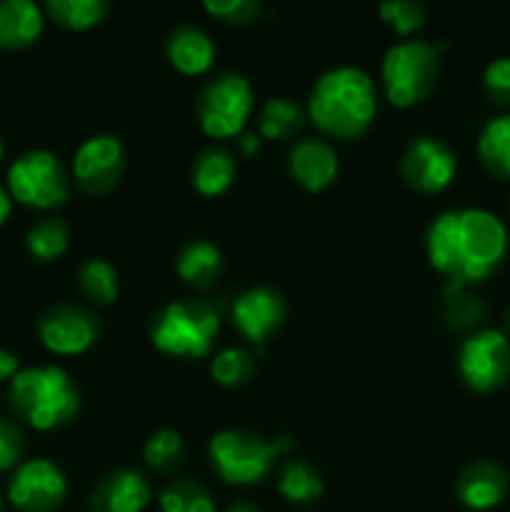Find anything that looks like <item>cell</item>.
<instances>
[{
  "label": "cell",
  "mask_w": 510,
  "mask_h": 512,
  "mask_svg": "<svg viewBox=\"0 0 510 512\" xmlns=\"http://www.w3.org/2000/svg\"><path fill=\"white\" fill-rule=\"evenodd\" d=\"M125 145L118 135L98 133L85 138L73 155V178L88 195H105L123 180Z\"/></svg>",
  "instance_id": "4fadbf2b"
},
{
  "label": "cell",
  "mask_w": 510,
  "mask_h": 512,
  "mask_svg": "<svg viewBox=\"0 0 510 512\" xmlns=\"http://www.w3.org/2000/svg\"><path fill=\"white\" fill-rule=\"evenodd\" d=\"M480 318H483V305L478 298L465 293V288L460 285H445V320L455 330L473 328L480 323Z\"/></svg>",
  "instance_id": "1f68e13d"
},
{
  "label": "cell",
  "mask_w": 510,
  "mask_h": 512,
  "mask_svg": "<svg viewBox=\"0 0 510 512\" xmlns=\"http://www.w3.org/2000/svg\"><path fill=\"white\" fill-rule=\"evenodd\" d=\"M43 25V8L33 0H0V48H30L43 33Z\"/></svg>",
  "instance_id": "ffe728a7"
},
{
  "label": "cell",
  "mask_w": 510,
  "mask_h": 512,
  "mask_svg": "<svg viewBox=\"0 0 510 512\" xmlns=\"http://www.w3.org/2000/svg\"><path fill=\"white\" fill-rule=\"evenodd\" d=\"M255 108V90L240 73H220L200 88L195 118L208 138L228 140L245 133Z\"/></svg>",
  "instance_id": "52a82bcc"
},
{
  "label": "cell",
  "mask_w": 510,
  "mask_h": 512,
  "mask_svg": "<svg viewBox=\"0 0 510 512\" xmlns=\"http://www.w3.org/2000/svg\"><path fill=\"white\" fill-rule=\"evenodd\" d=\"M225 512H260V508L253 503H235V505H230Z\"/></svg>",
  "instance_id": "f35d334b"
},
{
  "label": "cell",
  "mask_w": 510,
  "mask_h": 512,
  "mask_svg": "<svg viewBox=\"0 0 510 512\" xmlns=\"http://www.w3.org/2000/svg\"><path fill=\"white\" fill-rule=\"evenodd\" d=\"M238 148L245 158H253V155H258L260 148H263V138H260L258 133H243L238 138Z\"/></svg>",
  "instance_id": "8d00e7d4"
},
{
  "label": "cell",
  "mask_w": 510,
  "mask_h": 512,
  "mask_svg": "<svg viewBox=\"0 0 510 512\" xmlns=\"http://www.w3.org/2000/svg\"><path fill=\"white\" fill-rule=\"evenodd\" d=\"M308 113L290 98L265 100L258 113V135L265 140H290L303 130Z\"/></svg>",
  "instance_id": "cb8c5ba5"
},
{
  "label": "cell",
  "mask_w": 510,
  "mask_h": 512,
  "mask_svg": "<svg viewBox=\"0 0 510 512\" xmlns=\"http://www.w3.org/2000/svg\"><path fill=\"white\" fill-rule=\"evenodd\" d=\"M483 93L493 103L510 108V55L493 58L483 68Z\"/></svg>",
  "instance_id": "d6a6232c"
},
{
  "label": "cell",
  "mask_w": 510,
  "mask_h": 512,
  "mask_svg": "<svg viewBox=\"0 0 510 512\" xmlns=\"http://www.w3.org/2000/svg\"><path fill=\"white\" fill-rule=\"evenodd\" d=\"M308 120L335 140H358L378 115L375 80L355 65L330 68L315 80L305 103Z\"/></svg>",
  "instance_id": "7a4b0ae2"
},
{
  "label": "cell",
  "mask_w": 510,
  "mask_h": 512,
  "mask_svg": "<svg viewBox=\"0 0 510 512\" xmlns=\"http://www.w3.org/2000/svg\"><path fill=\"white\" fill-rule=\"evenodd\" d=\"M175 273L188 288L210 290L223 273V253L205 238H193L178 250Z\"/></svg>",
  "instance_id": "d6986e66"
},
{
  "label": "cell",
  "mask_w": 510,
  "mask_h": 512,
  "mask_svg": "<svg viewBox=\"0 0 510 512\" xmlns=\"http://www.w3.org/2000/svg\"><path fill=\"white\" fill-rule=\"evenodd\" d=\"M458 373L475 393H495L510 380V338L498 328L473 330L460 343Z\"/></svg>",
  "instance_id": "9c48e42d"
},
{
  "label": "cell",
  "mask_w": 510,
  "mask_h": 512,
  "mask_svg": "<svg viewBox=\"0 0 510 512\" xmlns=\"http://www.w3.org/2000/svg\"><path fill=\"white\" fill-rule=\"evenodd\" d=\"M503 333L510 338V308L505 310V330H503Z\"/></svg>",
  "instance_id": "ab89813d"
},
{
  "label": "cell",
  "mask_w": 510,
  "mask_h": 512,
  "mask_svg": "<svg viewBox=\"0 0 510 512\" xmlns=\"http://www.w3.org/2000/svg\"><path fill=\"white\" fill-rule=\"evenodd\" d=\"M153 490L148 478L135 468H118L105 475L90 495V512H143Z\"/></svg>",
  "instance_id": "e0dca14e"
},
{
  "label": "cell",
  "mask_w": 510,
  "mask_h": 512,
  "mask_svg": "<svg viewBox=\"0 0 510 512\" xmlns=\"http://www.w3.org/2000/svg\"><path fill=\"white\" fill-rule=\"evenodd\" d=\"M323 478L303 458L285 460L283 468L278 470V493L280 498L288 500L290 505H313L323 498Z\"/></svg>",
  "instance_id": "603a6c76"
},
{
  "label": "cell",
  "mask_w": 510,
  "mask_h": 512,
  "mask_svg": "<svg viewBox=\"0 0 510 512\" xmlns=\"http://www.w3.org/2000/svg\"><path fill=\"white\" fill-rule=\"evenodd\" d=\"M13 413L40 433H50L78 415L80 390L68 370L58 365L23 368L8 388Z\"/></svg>",
  "instance_id": "3957f363"
},
{
  "label": "cell",
  "mask_w": 510,
  "mask_h": 512,
  "mask_svg": "<svg viewBox=\"0 0 510 512\" xmlns=\"http://www.w3.org/2000/svg\"><path fill=\"white\" fill-rule=\"evenodd\" d=\"M158 505L160 512H218L210 490L193 478H178L165 485Z\"/></svg>",
  "instance_id": "83f0119b"
},
{
  "label": "cell",
  "mask_w": 510,
  "mask_h": 512,
  "mask_svg": "<svg viewBox=\"0 0 510 512\" xmlns=\"http://www.w3.org/2000/svg\"><path fill=\"white\" fill-rule=\"evenodd\" d=\"M293 450L290 438H263L248 430H220L208 443L210 468L235 488L260 485L275 470V460Z\"/></svg>",
  "instance_id": "5b68a950"
},
{
  "label": "cell",
  "mask_w": 510,
  "mask_h": 512,
  "mask_svg": "<svg viewBox=\"0 0 510 512\" xmlns=\"http://www.w3.org/2000/svg\"><path fill=\"white\" fill-rule=\"evenodd\" d=\"M380 20L403 38L418 33L425 25V5L418 0H388L378 8Z\"/></svg>",
  "instance_id": "4dcf8cb0"
},
{
  "label": "cell",
  "mask_w": 510,
  "mask_h": 512,
  "mask_svg": "<svg viewBox=\"0 0 510 512\" xmlns=\"http://www.w3.org/2000/svg\"><path fill=\"white\" fill-rule=\"evenodd\" d=\"M458 173V155L445 140L433 135H418L410 140L400 158V175L415 193H443Z\"/></svg>",
  "instance_id": "8fae6325"
},
{
  "label": "cell",
  "mask_w": 510,
  "mask_h": 512,
  "mask_svg": "<svg viewBox=\"0 0 510 512\" xmlns=\"http://www.w3.org/2000/svg\"><path fill=\"white\" fill-rule=\"evenodd\" d=\"M78 288L95 305H113L120 293V278L105 258H88L78 270Z\"/></svg>",
  "instance_id": "4316f807"
},
{
  "label": "cell",
  "mask_w": 510,
  "mask_h": 512,
  "mask_svg": "<svg viewBox=\"0 0 510 512\" xmlns=\"http://www.w3.org/2000/svg\"><path fill=\"white\" fill-rule=\"evenodd\" d=\"M235 175H238L235 155L230 150L220 148V145H210V148L200 150L193 160V170H190L193 188L205 198L223 195L233 185Z\"/></svg>",
  "instance_id": "44dd1931"
},
{
  "label": "cell",
  "mask_w": 510,
  "mask_h": 512,
  "mask_svg": "<svg viewBox=\"0 0 510 512\" xmlns=\"http://www.w3.org/2000/svg\"><path fill=\"white\" fill-rule=\"evenodd\" d=\"M68 498V480L50 458L23 460L8 480V500L20 512H55Z\"/></svg>",
  "instance_id": "30bf717a"
},
{
  "label": "cell",
  "mask_w": 510,
  "mask_h": 512,
  "mask_svg": "<svg viewBox=\"0 0 510 512\" xmlns=\"http://www.w3.org/2000/svg\"><path fill=\"white\" fill-rule=\"evenodd\" d=\"M5 185L10 198L35 210H55L70 198L68 170L50 150H28L18 155L10 163Z\"/></svg>",
  "instance_id": "ba28073f"
},
{
  "label": "cell",
  "mask_w": 510,
  "mask_h": 512,
  "mask_svg": "<svg viewBox=\"0 0 510 512\" xmlns=\"http://www.w3.org/2000/svg\"><path fill=\"white\" fill-rule=\"evenodd\" d=\"M25 433L18 423L0 418V473L15 470L23 463Z\"/></svg>",
  "instance_id": "e575fe53"
},
{
  "label": "cell",
  "mask_w": 510,
  "mask_h": 512,
  "mask_svg": "<svg viewBox=\"0 0 510 512\" xmlns=\"http://www.w3.org/2000/svg\"><path fill=\"white\" fill-rule=\"evenodd\" d=\"M478 158L490 175L510 180V110L495 115L480 128Z\"/></svg>",
  "instance_id": "7402d4cb"
},
{
  "label": "cell",
  "mask_w": 510,
  "mask_h": 512,
  "mask_svg": "<svg viewBox=\"0 0 510 512\" xmlns=\"http://www.w3.org/2000/svg\"><path fill=\"white\" fill-rule=\"evenodd\" d=\"M110 13L108 0H48L45 15L65 30H90Z\"/></svg>",
  "instance_id": "484cf974"
},
{
  "label": "cell",
  "mask_w": 510,
  "mask_h": 512,
  "mask_svg": "<svg viewBox=\"0 0 510 512\" xmlns=\"http://www.w3.org/2000/svg\"><path fill=\"white\" fill-rule=\"evenodd\" d=\"M3 155H5V143H3V138H0V160H3Z\"/></svg>",
  "instance_id": "60d3db41"
},
{
  "label": "cell",
  "mask_w": 510,
  "mask_h": 512,
  "mask_svg": "<svg viewBox=\"0 0 510 512\" xmlns=\"http://www.w3.org/2000/svg\"><path fill=\"white\" fill-rule=\"evenodd\" d=\"M230 318H233L235 330L248 343L263 345L283 328L285 318H288V305L278 290L258 285V288L243 290L235 298Z\"/></svg>",
  "instance_id": "5bb4252c"
},
{
  "label": "cell",
  "mask_w": 510,
  "mask_h": 512,
  "mask_svg": "<svg viewBox=\"0 0 510 512\" xmlns=\"http://www.w3.org/2000/svg\"><path fill=\"white\" fill-rule=\"evenodd\" d=\"M288 173L308 193H323L340 173V158L323 138H303L290 148Z\"/></svg>",
  "instance_id": "9a60e30c"
},
{
  "label": "cell",
  "mask_w": 510,
  "mask_h": 512,
  "mask_svg": "<svg viewBox=\"0 0 510 512\" xmlns=\"http://www.w3.org/2000/svg\"><path fill=\"white\" fill-rule=\"evenodd\" d=\"M70 245V228L63 218L50 215V218L38 220L25 233V248L40 263H53L60 255H65Z\"/></svg>",
  "instance_id": "d4e9b609"
},
{
  "label": "cell",
  "mask_w": 510,
  "mask_h": 512,
  "mask_svg": "<svg viewBox=\"0 0 510 512\" xmlns=\"http://www.w3.org/2000/svg\"><path fill=\"white\" fill-rule=\"evenodd\" d=\"M440 78V48L428 40H403L385 50L380 83L393 108L408 110L423 103Z\"/></svg>",
  "instance_id": "8992f818"
},
{
  "label": "cell",
  "mask_w": 510,
  "mask_h": 512,
  "mask_svg": "<svg viewBox=\"0 0 510 512\" xmlns=\"http://www.w3.org/2000/svg\"><path fill=\"white\" fill-rule=\"evenodd\" d=\"M35 330L45 350L73 358L88 353L98 343L100 318L83 305H53L40 315Z\"/></svg>",
  "instance_id": "7c38bea8"
},
{
  "label": "cell",
  "mask_w": 510,
  "mask_h": 512,
  "mask_svg": "<svg viewBox=\"0 0 510 512\" xmlns=\"http://www.w3.org/2000/svg\"><path fill=\"white\" fill-rule=\"evenodd\" d=\"M510 253L503 220L485 208H453L433 218L425 233L430 268L448 283L468 288L498 273Z\"/></svg>",
  "instance_id": "6da1fadb"
},
{
  "label": "cell",
  "mask_w": 510,
  "mask_h": 512,
  "mask_svg": "<svg viewBox=\"0 0 510 512\" xmlns=\"http://www.w3.org/2000/svg\"><path fill=\"white\" fill-rule=\"evenodd\" d=\"M218 333V308L203 298L173 300L163 305L150 320L153 348L178 360L205 358L213 350Z\"/></svg>",
  "instance_id": "277c9868"
},
{
  "label": "cell",
  "mask_w": 510,
  "mask_h": 512,
  "mask_svg": "<svg viewBox=\"0 0 510 512\" xmlns=\"http://www.w3.org/2000/svg\"><path fill=\"white\" fill-rule=\"evenodd\" d=\"M203 8L228 25H248L260 15L258 0H205Z\"/></svg>",
  "instance_id": "836d02e7"
},
{
  "label": "cell",
  "mask_w": 510,
  "mask_h": 512,
  "mask_svg": "<svg viewBox=\"0 0 510 512\" xmlns=\"http://www.w3.org/2000/svg\"><path fill=\"white\" fill-rule=\"evenodd\" d=\"M20 358L10 350L0 348V383H13L15 375L20 373Z\"/></svg>",
  "instance_id": "d590c367"
},
{
  "label": "cell",
  "mask_w": 510,
  "mask_h": 512,
  "mask_svg": "<svg viewBox=\"0 0 510 512\" xmlns=\"http://www.w3.org/2000/svg\"><path fill=\"white\" fill-rule=\"evenodd\" d=\"M143 458L155 473H163V475L175 473V470L183 465V458H185V445L178 430L173 428L155 430V433L145 440Z\"/></svg>",
  "instance_id": "f1b7e54d"
},
{
  "label": "cell",
  "mask_w": 510,
  "mask_h": 512,
  "mask_svg": "<svg viewBox=\"0 0 510 512\" xmlns=\"http://www.w3.org/2000/svg\"><path fill=\"white\" fill-rule=\"evenodd\" d=\"M510 490L508 470L495 460H473L465 465L455 480V495L460 505L473 512L498 508Z\"/></svg>",
  "instance_id": "2e32d148"
},
{
  "label": "cell",
  "mask_w": 510,
  "mask_h": 512,
  "mask_svg": "<svg viewBox=\"0 0 510 512\" xmlns=\"http://www.w3.org/2000/svg\"><path fill=\"white\" fill-rule=\"evenodd\" d=\"M165 55L178 73L198 78L213 68L215 43L198 25H178L165 40Z\"/></svg>",
  "instance_id": "ac0fdd59"
},
{
  "label": "cell",
  "mask_w": 510,
  "mask_h": 512,
  "mask_svg": "<svg viewBox=\"0 0 510 512\" xmlns=\"http://www.w3.org/2000/svg\"><path fill=\"white\" fill-rule=\"evenodd\" d=\"M210 375L223 388H243L255 375V358L243 348H223L210 360Z\"/></svg>",
  "instance_id": "f546056e"
},
{
  "label": "cell",
  "mask_w": 510,
  "mask_h": 512,
  "mask_svg": "<svg viewBox=\"0 0 510 512\" xmlns=\"http://www.w3.org/2000/svg\"><path fill=\"white\" fill-rule=\"evenodd\" d=\"M10 213H13V198H10L8 190L0 185V228H3L5 220L10 218Z\"/></svg>",
  "instance_id": "74e56055"
}]
</instances>
